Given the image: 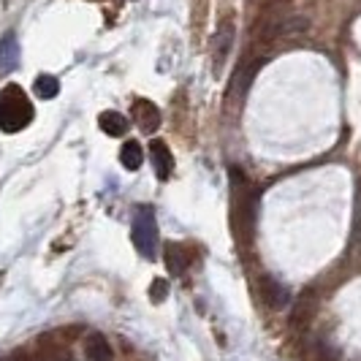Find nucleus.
Returning <instances> with one entry per match:
<instances>
[{"mask_svg": "<svg viewBox=\"0 0 361 361\" xmlns=\"http://www.w3.org/2000/svg\"><path fill=\"white\" fill-rule=\"evenodd\" d=\"M149 158H152V166H155L158 180H169L171 171H174V155H171L169 145L161 142V139H155V142L149 145Z\"/></svg>", "mask_w": 361, "mask_h": 361, "instance_id": "7", "label": "nucleus"}, {"mask_svg": "<svg viewBox=\"0 0 361 361\" xmlns=\"http://www.w3.org/2000/svg\"><path fill=\"white\" fill-rule=\"evenodd\" d=\"M307 30H310L307 17H283V19H271L269 25L264 27V38L299 36V33H307Z\"/></svg>", "mask_w": 361, "mask_h": 361, "instance_id": "6", "label": "nucleus"}, {"mask_svg": "<svg viewBox=\"0 0 361 361\" xmlns=\"http://www.w3.org/2000/svg\"><path fill=\"white\" fill-rule=\"evenodd\" d=\"M277 3H288V0H277Z\"/></svg>", "mask_w": 361, "mask_h": 361, "instance_id": "18", "label": "nucleus"}, {"mask_svg": "<svg viewBox=\"0 0 361 361\" xmlns=\"http://www.w3.org/2000/svg\"><path fill=\"white\" fill-rule=\"evenodd\" d=\"M163 261H166V269L171 271V274H182V271H185V264H188L185 250H182L177 242H166V247H163Z\"/></svg>", "mask_w": 361, "mask_h": 361, "instance_id": "13", "label": "nucleus"}, {"mask_svg": "<svg viewBox=\"0 0 361 361\" xmlns=\"http://www.w3.org/2000/svg\"><path fill=\"white\" fill-rule=\"evenodd\" d=\"M166 296H169V280L155 277L152 286H149V299H152L155 305H161V302H166Z\"/></svg>", "mask_w": 361, "mask_h": 361, "instance_id": "17", "label": "nucleus"}, {"mask_svg": "<svg viewBox=\"0 0 361 361\" xmlns=\"http://www.w3.org/2000/svg\"><path fill=\"white\" fill-rule=\"evenodd\" d=\"M60 92V82L54 79V76H49V73H41L36 79V95L38 98H44V101H49V98H54Z\"/></svg>", "mask_w": 361, "mask_h": 361, "instance_id": "15", "label": "nucleus"}, {"mask_svg": "<svg viewBox=\"0 0 361 361\" xmlns=\"http://www.w3.org/2000/svg\"><path fill=\"white\" fill-rule=\"evenodd\" d=\"M136 123L145 133H155L161 128V111L152 101H136Z\"/></svg>", "mask_w": 361, "mask_h": 361, "instance_id": "11", "label": "nucleus"}, {"mask_svg": "<svg viewBox=\"0 0 361 361\" xmlns=\"http://www.w3.org/2000/svg\"><path fill=\"white\" fill-rule=\"evenodd\" d=\"M85 353L90 361H114V353H111V345L109 340L101 334V331H92L85 340Z\"/></svg>", "mask_w": 361, "mask_h": 361, "instance_id": "10", "label": "nucleus"}, {"mask_svg": "<svg viewBox=\"0 0 361 361\" xmlns=\"http://www.w3.org/2000/svg\"><path fill=\"white\" fill-rule=\"evenodd\" d=\"M142 161H145V149H142V145H139V142H126L123 149H120V163L126 166L128 171H136V169L142 166Z\"/></svg>", "mask_w": 361, "mask_h": 361, "instance_id": "14", "label": "nucleus"}, {"mask_svg": "<svg viewBox=\"0 0 361 361\" xmlns=\"http://www.w3.org/2000/svg\"><path fill=\"white\" fill-rule=\"evenodd\" d=\"M315 305H318L315 290H305V293L296 299V307H293V312H290V326H293V329H305V326L312 321Z\"/></svg>", "mask_w": 361, "mask_h": 361, "instance_id": "8", "label": "nucleus"}, {"mask_svg": "<svg viewBox=\"0 0 361 361\" xmlns=\"http://www.w3.org/2000/svg\"><path fill=\"white\" fill-rule=\"evenodd\" d=\"M261 68V63H255V66H242L239 68V73H236V90L239 92H245L250 85H253V76H255V71Z\"/></svg>", "mask_w": 361, "mask_h": 361, "instance_id": "16", "label": "nucleus"}, {"mask_svg": "<svg viewBox=\"0 0 361 361\" xmlns=\"http://www.w3.org/2000/svg\"><path fill=\"white\" fill-rule=\"evenodd\" d=\"M130 236H133L136 250L145 255V258L152 261V258L158 255V223H155V215H152L149 207H139V209H136Z\"/></svg>", "mask_w": 361, "mask_h": 361, "instance_id": "3", "label": "nucleus"}, {"mask_svg": "<svg viewBox=\"0 0 361 361\" xmlns=\"http://www.w3.org/2000/svg\"><path fill=\"white\" fill-rule=\"evenodd\" d=\"M258 293H261L264 305L271 310L288 307V302H290V290L286 288L280 280H274L271 274H264V277L258 280Z\"/></svg>", "mask_w": 361, "mask_h": 361, "instance_id": "5", "label": "nucleus"}, {"mask_svg": "<svg viewBox=\"0 0 361 361\" xmlns=\"http://www.w3.org/2000/svg\"><path fill=\"white\" fill-rule=\"evenodd\" d=\"M19 66V41L14 33H6L0 38V73L14 71Z\"/></svg>", "mask_w": 361, "mask_h": 361, "instance_id": "9", "label": "nucleus"}, {"mask_svg": "<svg viewBox=\"0 0 361 361\" xmlns=\"http://www.w3.org/2000/svg\"><path fill=\"white\" fill-rule=\"evenodd\" d=\"M33 120V104L25 95L19 85H6L0 92V130L17 133L22 128L30 126Z\"/></svg>", "mask_w": 361, "mask_h": 361, "instance_id": "2", "label": "nucleus"}, {"mask_svg": "<svg viewBox=\"0 0 361 361\" xmlns=\"http://www.w3.org/2000/svg\"><path fill=\"white\" fill-rule=\"evenodd\" d=\"M231 47H234V22H231V19H223V22L217 25L215 36H212V60H215L217 76L226 68V60H228V54H231Z\"/></svg>", "mask_w": 361, "mask_h": 361, "instance_id": "4", "label": "nucleus"}, {"mask_svg": "<svg viewBox=\"0 0 361 361\" xmlns=\"http://www.w3.org/2000/svg\"><path fill=\"white\" fill-rule=\"evenodd\" d=\"M228 180H231V215H228L231 231L239 242H250L255 231V193L239 169L228 171Z\"/></svg>", "mask_w": 361, "mask_h": 361, "instance_id": "1", "label": "nucleus"}, {"mask_svg": "<svg viewBox=\"0 0 361 361\" xmlns=\"http://www.w3.org/2000/svg\"><path fill=\"white\" fill-rule=\"evenodd\" d=\"M98 126L104 128V133L106 136H123V133H128V117L123 114V111H104L101 117H98Z\"/></svg>", "mask_w": 361, "mask_h": 361, "instance_id": "12", "label": "nucleus"}]
</instances>
